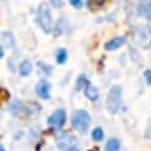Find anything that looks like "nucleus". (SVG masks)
I'll return each instance as SVG.
<instances>
[{
	"mask_svg": "<svg viewBox=\"0 0 151 151\" xmlns=\"http://www.w3.org/2000/svg\"><path fill=\"white\" fill-rule=\"evenodd\" d=\"M121 103H122V87L119 85H115L110 89L108 96H107V101H105V107L108 112L115 114L118 112V110L121 108Z\"/></svg>",
	"mask_w": 151,
	"mask_h": 151,
	"instance_id": "f257e3e1",
	"label": "nucleus"
},
{
	"mask_svg": "<svg viewBox=\"0 0 151 151\" xmlns=\"http://www.w3.org/2000/svg\"><path fill=\"white\" fill-rule=\"evenodd\" d=\"M37 24L40 25V28L46 33H51L53 29H54V22H53V18H51L50 10L43 4L37 9Z\"/></svg>",
	"mask_w": 151,
	"mask_h": 151,
	"instance_id": "f03ea898",
	"label": "nucleus"
},
{
	"mask_svg": "<svg viewBox=\"0 0 151 151\" xmlns=\"http://www.w3.org/2000/svg\"><path fill=\"white\" fill-rule=\"evenodd\" d=\"M90 122H92V118L89 112L85 110H76L73 111L72 114V126L75 129H78L81 132H86L89 126H90Z\"/></svg>",
	"mask_w": 151,
	"mask_h": 151,
	"instance_id": "7ed1b4c3",
	"label": "nucleus"
},
{
	"mask_svg": "<svg viewBox=\"0 0 151 151\" xmlns=\"http://www.w3.org/2000/svg\"><path fill=\"white\" fill-rule=\"evenodd\" d=\"M65 119H67V115H65V110H63V108H58V110H55L53 114L49 116V125L50 126H53V128L58 129L61 128L63 125L65 124Z\"/></svg>",
	"mask_w": 151,
	"mask_h": 151,
	"instance_id": "20e7f679",
	"label": "nucleus"
},
{
	"mask_svg": "<svg viewBox=\"0 0 151 151\" xmlns=\"http://www.w3.org/2000/svg\"><path fill=\"white\" fill-rule=\"evenodd\" d=\"M36 92H37V94H39L42 99H45V100L50 99V83L46 82V81H40L36 86Z\"/></svg>",
	"mask_w": 151,
	"mask_h": 151,
	"instance_id": "39448f33",
	"label": "nucleus"
},
{
	"mask_svg": "<svg viewBox=\"0 0 151 151\" xmlns=\"http://www.w3.org/2000/svg\"><path fill=\"white\" fill-rule=\"evenodd\" d=\"M139 14L151 22V1H140L137 4Z\"/></svg>",
	"mask_w": 151,
	"mask_h": 151,
	"instance_id": "423d86ee",
	"label": "nucleus"
},
{
	"mask_svg": "<svg viewBox=\"0 0 151 151\" xmlns=\"http://www.w3.org/2000/svg\"><path fill=\"white\" fill-rule=\"evenodd\" d=\"M125 42H126V37L116 36V37H114V39H111V40L107 42L104 45V47H105V50H116V49H119L121 46H124Z\"/></svg>",
	"mask_w": 151,
	"mask_h": 151,
	"instance_id": "0eeeda50",
	"label": "nucleus"
},
{
	"mask_svg": "<svg viewBox=\"0 0 151 151\" xmlns=\"http://www.w3.org/2000/svg\"><path fill=\"white\" fill-rule=\"evenodd\" d=\"M85 96H86L90 101H97L99 100V97H100V93H99V90H97L96 86L87 85L86 89H85Z\"/></svg>",
	"mask_w": 151,
	"mask_h": 151,
	"instance_id": "6e6552de",
	"label": "nucleus"
},
{
	"mask_svg": "<svg viewBox=\"0 0 151 151\" xmlns=\"http://www.w3.org/2000/svg\"><path fill=\"white\" fill-rule=\"evenodd\" d=\"M32 63L29 61V60H24L22 63L19 64V73H21V76H28V75H31L32 72Z\"/></svg>",
	"mask_w": 151,
	"mask_h": 151,
	"instance_id": "1a4fd4ad",
	"label": "nucleus"
},
{
	"mask_svg": "<svg viewBox=\"0 0 151 151\" xmlns=\"http://www.w3.org/2000/svg\"><path fill=\"white\" fill-rule=\"evenodd\" d=\"M121 148V142L118 139H111L105 144V151H118Z\"/></svg>",
	"mask_w": 151,
	"mask_h": 151,
	"instance_id": "9d476101",
	"label": "nucleus"
},
{
	"mask_svg": "<svg viewBox=\"0 0 151 151\" xmlns=\"http://www.w3.org/2000/svg\"><path fill=\"white\" fill-rule=\"evenodd\" d=\"M68 58V53L65 49H58V50L55 51V61L58 63V64H64L65 61Z\"/></svg>",
	"mask_w": 151,
	"mask_h": 151,
	"instance_id": "9b49d317",
	"label": "nucleus"
},
{
	"mask_svg": "<svg viewBox=\"0 0 151 151\" xmlns=\"http://www.w3.org/2000/svg\"><path fill=\"white\" fill-rule=\"evenodd\" d=\"M92 137H93V140H96V142H101V140H103V137H104V132H103V129H101V128H96L92 132Z\"/></svg>",
	"mask_w": 151,
	"mask_h": 151,
	"instance_id": "f8f14e48",
	"label": "nucleus"
},
{
	"mask_svg": "<svg viewBox=\"0 0 151 151\" xmlns=\"http://www.w3.org/2000/svg\"><path fill=\"white\" fill-rule=\"evenodd\" d=\"M89 83H87V81H86V76L85 75H81L78 78V81H76V89L78 90H81L83 86H87Z\"/></svg>",
	"mask_w": 151,
	"mask_h": 151,
	"instance_id": "ddd939ff",
	"label": "nucleus"
},
{
	"mask_svg": "<svg viewBox=\"0 0 151 151\" xmlns=\"http://www.w3.org/2000/svg\"><path fill=\"white\" fill-rule=\"evenodd\" d=\"M19 107H21V103H19L18 100H15L13 104H11V111H13L14 114H17L19 111Z\"/></svg>",
	"mask_w": 151,
	"mask_h": 151,
	"instance_id": "4468645a",
	"label": "nucleus"
},
{
	"mask_svg": "<svg viewBox=\"0 0 151 151\" xmlns=\"http://www.w3.org/2000/svg\"><path fill=\"white\" fill-rule=\"evenodd\" d=\"M39 67H40L42 71H43V72H46L47 75H49V73H51V67H49V65H45L43 63H39Z\"/></svg>",
	"mask_w": 151,
	"mask_h": 151,
	"instance_id": "2eb2a0df",
	"label": "nucleus"
},
{
	"mask_svg": "<svg viewBox=\"0 0 151 151\" xmlns=\"http://www.w3.org/2000/svg\"><path fill=\"white\" fill-rule=\"evenodd\" d=\"M71 4H72L75 9H81L83 6V1H81V0H71Z\"/></svg>",
	"mask_w": 151,
	"mask_h": 151,
	"instance_id": "dca6fc26",
	"label": "nucleus"
},
{
	"mask_svg": "<svg viewBox=\"0 0 151 151\" xmlns=\"http://www.w3.org/2000/svg\"><path fill=\"white\" fill-rule=\"evenodd\" d=\"M144 78H146L147 83H148V85H151V69L144 71Z\"/></svg>",
	"mask_w": 151,
	"mask_h": 151,
	"instance_id": "f3484780",
	"label": "nucleus"
},
{
	"mask_svg": "<svg viewBox=\"0 0 151 151\" xmlns=\"http://www.w3.org/2000/svg\"><path fill=\"white\" fill-rule=\"evenodd\" d=\"M51 4L55 6V7H63V6H64V1H55V0H53Z\"/></svg>",
	"mask_w": 151,
	"mask_h": 151,
	"instance_id": "a211bd4d",
	"label": "nucleus"
},
{
	"mask_svg": "<svg viewBox=\"0 0 151 151\" xmlns=\"http://www.w3.org/2000/svg\"><path fill=\"white\" fill-rule=\"evenodd\" d=\"M67 151H81L78 148V147H68V148H67Z\"/></svg>",
	"mask_w": 151,
	"mask_h": 151,
	"instance_id": "6ab92c4d",
	"label": "nucleus"
},
{
	"mask_svg": "<svg viewBox=\"0 0 151 151\" xmlns=\"http://www.w3.org/2000/svg\"><path fill=\"white\" fill-rule=\"evenodd\" d=\"M3 55H4V50H3V47L0 46V58H1Z\"/></svg>",
	"mask_w": 151,
	"mask_h": 151,
	"instance_id": "aec40b11",
	"label": "nucleus"
},
{
	"mask_svg": "<svg viewBox=\"0 0 151 151\" xmlns=\"http://www.w3.org/2000/svg\"><path fill=\"white\" fill-rule=\"evenodd\" d=\"M0 151H6V150H4V148H3L1 146H0Z\"/></svg>",
	"mask_w": 151,
	"mask_h": 151,
	"instance_id": "412c9836",
	"label": "nucleus"
}]
</instances>
